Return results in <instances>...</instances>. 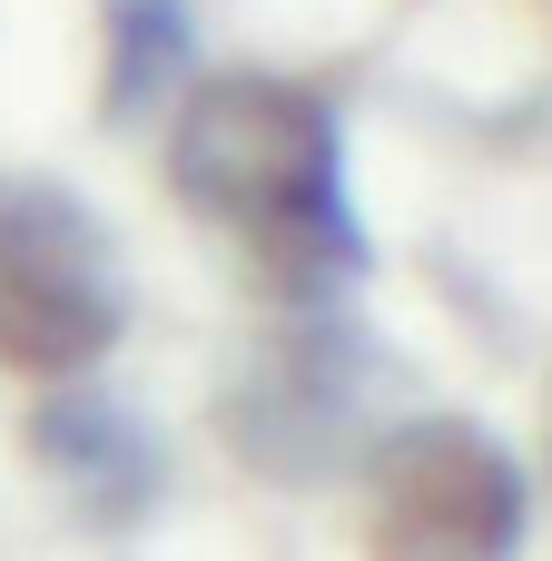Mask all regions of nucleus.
<instances>
[{
    "label": "nucleus",
    "instance_id": "obj_1",
    "mask_svg": "<svg viewBox=\"0 0 552 561\" xmlns=\"http://www.w3.org/2000/svg\"><path fill=\"white\" fill-rule=\"evenodd\" d=\"M168 187L277 296H346L375 266L356 187H346V118L326 89L286 69L188 79L168 118Z\"/></svg>",
    "mask_w": 552,
    "mask_h": 561
},
{
    "label": "nucleus",
    "instance_id": "obj_2",
    "mask_svg": "<svg viewBox=\"0 0 552 561\" xmlns=\"http://www.w3.org/2000/svg\"><path fill=\"white\" fill-rule=\"evenodd\" d=\"M395 394L405 375L365 335V316H346V296H286V316L217 365V434L247 473L306 493L365 463V444L405 414Z\"/></svg>",
    "mask_w": 552,
    "mask_h": 561
},
{
    "label": "nucleus",
    "instance_id": "obj_3",
    "mask_svg": "<svg viewBox=\"0 0 552 561\" xmlns=\"http://www.w3.org/2000/svg\"><path fill=\"white\" fill-rule=\"evenodd\" d=\"M128 306L109 217L59 178H0V365L69 385L128 335Z\"/></svg>",
    "mask_w": 552,
    "mask_h": 561
},
{
    "label": "nucleus",
    "instance_id": "obj_4",
    "mask_svg": "<svg viewBox=\"0 0 552 561\" xmlns=\"http://www.w3.org/2000/svg\"><path fill=\"white\" fill-rule=\"evenodd\" d=\"M365 552L375 561H523L533 483L474 414H395L365 444Z\"/></svg>",
    "mask_w": 552,
    "mask_h": 561
},
{
    "label": "nucleus",
    "instance_id": "obj_5",
    "mask_svg": "<svg viewBox=\"0 0 552 561\" xmlns=\"http://www.w3.org/2000/svg\"><path fill=\"white\" fill-rule=\"evenodd\" d=\"M30 463L49 473V493L89 523V533H138L168 503V444L158 424L109 394V385H59L30 404Z\"/></svg>",
    "mask_w": 552,
    "mask_h": 561
},
{
    "label": "nucleus",
    "instance_id": "obj_6",
    "mask_svg": "<svg viewBox=\"0 0 552 561\" xmlns=\"http://www.w3.org/2000/svg\"><path fill=\"white\" fill-rule=\"evenodd\" d=\"M99 30H109V69H99L109 118H148V108H168L188 89V59H198L188 0H109Z\"/></svg>",
    "mask_w": 552,
    "mask_h": 561
}]
</instances>
